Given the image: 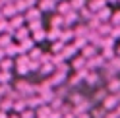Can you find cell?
<instances>
[{"instance_id": "cell-33", "label": "cell", "mask_w": 120, "mask_h": 118, "mask_svg": "<svg viewBox=\"0 0 120 118\" xmlns=\"http://www.w3.org/2000/svg\"><path fill=\"white\" fill-rule=\"evenodd\" d=\"M12 43V35L6 33V35H0V47H8Z\"/></svg>"}, {"instance_id": "cell-5", "label": "cell", "mask_w": 120, "mask_h": 118, "mask_svg": "<svg viewBox=\"0 0 120 118\" xmlns=\"http://www.w3.org/2000/svg\"><path fill=\"white\" fill-rule=\"evenodd\" d=\"M41 10L39 8H37V6H29V8L25 10V21H33V19H41Z\"/></svg>"}, {"instance_id": "cell-11", "label": "cell", "mask_w": 120, "mask_h": 118, "mask_svg": "<svg viewBox=\"0 0 120 118\" xmlns=\"http://www.w3.org/2000/svg\"><path fill=\"white\" fill-rule=\"evenodd\" d=\"M56 8V0H41L39 2V10L41 12H52Z\"/></svg>"}, {"instance_id": "cell-36", "label": "cell", "mask_w": 120, "mask_h": 118, "mask_svg": "<svg viewBox=\"0 0 120 118\" xmlns=\"http://www.w3.org/2000/svg\"><path fill=\"white\" fill-rule=\"evenodd\" d=\"M58 35H60V29H58V27H54L52 31H49V33H47V39H49V41H56V39H58Z\"/></svg>"}, {"instance_id": "cell-21", "label": "cell", "mask_w": 120, "mask_h": 118, "mask_svg": "<svg viewBox=\"0 0 120 118\" xmlns=\"http://www.w3.org/2000/svg\"><path fill=\"white\" fill-rule=\"evenodd\" d=\"M25 107H27V105H25V99H23V97H19V99H16V101L12 103V108L16 110V112H21Z\"/></svg>"}, {"instance_id": "cell-37", "label": "cell", "mask_w": 120, "mask_h": 118, "mask_svg": "<svg viewBox=\"0 0 120 118\" xmlns=\"http://www.w3.org/2000/svg\"><path fill=\"white\" fill-rule=\"evenodd\" d=\"M10 91H12V85H10V83H0V97L8 95Z\"/></svg>"}, {"instance_id": "cell-6", "label": "cell", "mask_w": 120, "mask_h": 118, "mask_svg": "<svg viewBox=\"0 0 120 118\" xmlns=\"http://www.w3.org/2000/svg\"><path fill=\"white\" fill-rule=\"evenodd\" d=\"M107 91L109 93H120V79H118V76L107 79Z\"/></svg>"}, {"instance_id": "cell-47", "label": "cell", "mask_w": 120, "mask_h": 118, "mask_svg": "<svg viewBox=\"0 0 120 118\" xmlns=\"http://www.w3.org/2000/svg\"><path fill=\"white\" fill-rule=\"evenodd\" d=\"M109 2H118V0H107V4H109Z\"/></svg>"}, {"instance_id": "cell-14", "label": "cell", "mask_w": 120, "mask_h": 118, "mask_svg": "<svg viewBox=\"0 0 120 118\" xmlns=\"http://www.w3.org/2000/svg\"><path fill=\"white\" fill-rule=\"evenodd\" d=\"M109 95V91H107V87L105 89H97L95 93H93V97H91V105H95V103H101L105 97Z\"/></svg>"}, {"instance_id": "cell-23", "label": "cell", "mask_w": 120, "mask_h": 118, "mask_svg": "<svg viewBox=\"0 0 120 118\" xmlns=\"http://www.w3.org/2000/svg\"><path fill=\"white\" fill-rule=\"evenodd\" d=\"M45 37H47V33H45L43 29H35V31H31V39H33L35 43H41V41H45Z\"/></svg>"}, {"instance_id": "cell-38", "label": "cell", "mask_w": 120, "mask_h": 118, "mask_svg": "<svg viewBox=\"0 0 120 118\" xmlns=\"http://www.w3.org/2000/svg\"><path fill=\"white\" fill-rule=\"evenodd\" d=\"M39 56H41V48L33 47L31 50H29V58H35V60H39Z\"/></svg>"}, {"instance_id": "cell-42", "label": "cell", "mask_w": 120, "mask_h": 118, "mask_svg": "<svg viewBox=\"0 0 120 118\" xmlns=\"http://www.w3.org/2000/svg\"><path fill=\"white\" fill-rule=\"evenodd\" d=\"M0 118H8V112L6 110H0Z\"/></svg>"}, {"instance_id": "cell-8", "label": "cell", "mask_w": 120, "mask_h": 118, "mask_svg": "<svg viewBox=\"0 0 120 118\" xmlns=\"http://www.w3.org/2000/svg\"><path fill=\"white\" fill-rule=\"evenodd\" d=\"M110 14H112V10L109 8V4H107V6H103L101 10H97V12H95V16L99 18L101 21H110Z\"/></svg>"}, {"instance_id": "cell-24", "label": "cell", "mask_w": 120, "mask_h": 118, "mask_svg": "<svg viewBox=\"0 0 120 118\" xmlns=\"http://www.w3.org/2000/svg\"><path fill=\"white\" fill-rule=\"evenodd\" d=\"M12 68H14V60L10 56H4L0 60V70H12Z\"/></svg>"}, {"instance_id": "cell-27", "label": "cell", "mask_w": 120, "mask_h": 118, "mask_svg": "<svg viewBox=\"0 0 120 118\" xmlns=\"http://www.w3.org/2000/svg\"><path fill=\"white\" fill-rule=\"evenodd\" d=\"M62 105H64V99H62V97H56V95H54V97L50 99V103H49L50 108H58V110H60V107H62Z\"/></svg>"}, {"instance_id": "cell-40", "label": "cell", "mask_w": 120, "mask_h": 118, "mask_svg": "<svg viewBox=\"0 0 120 118\" xmlns=\"http://www.w3.org/2000/svg\"><path fill=\"white\" fill-rule=\"evenodd\" d=\"M62 47H64V43H62V41L54 43V45H52V52H60V50H62Z\"/></svg>"}, {"instance_id": "cell-32", "label": "cell", "mask_w": 120, "mask_h": 118, "mask_svg": "<svg viewBox=\"0 0 120 118\" xmlns=\"http://www.w3.org/2000/svg\"><path fill=\"white\" fill-rule=\"evenodd\" d=\"M74 45H76L78 50H79L81 47H85V45H87V37H74Z\"/></svg>"}, {"instance_id": "cell-34", "label": "cell", "mask_w": 120, "mask_h": 118, "mask_svg": "<svg viewBox=\"0 0 120 118\" xmlns=\"http://www.w3.org/2000/svg\"><path fill=\"white\" fill-rule=\"evenodd\" d=\"M60 25H64V16L62 14H58V16L52 18V27H60Z\"/></svg>"}, {"instance_id": "cell-17", "label": "cell", "mask_w": 120, "mask_h": 118, "mask_svg": "<svg viewBox=\"0 0 120 118\" xmlns=\"http://www.w3.org/2000/svg\"><path fill=\"white\" fill-rule=\"evenodd\" d=\"M72 68H74V70H81V68H85V58L81 56V54H79V56L76 54V56L72 58Z\"/></svg>"}, {"instance_id": "cell-7", "label": "cell", "mask_w": 120, "mask_h": 118, "mask_svg": "<svg viewBox=\"0 0 120 118\" xmlns=\"http://www.w3.org/2000/svg\"><path fill=\"white\" fill-rule=\"evenodd\" d=\"M79 50H81V56L83 58H91V56H95L97 52H99V48H97L95 45H91V43H87V45L81 47Z\"/></svg>"}, {"instance_id": "cell-31", "label": "cell", "mask_w": 120, "mask_h": 118, "mask_svg": "<svg viewBox=\"0 0 120 118\" xmlns=\"http://www.w3.org/2000/svg\"><path fill=\"white\" fill-rule=\"evenodd\" d=\"M18 114H21L19 118H35V110H31L29 107H25L21 112H18Z\"/></svg>"}, {"instance_id": "cell-9", "label": "cell", "mask_w": 120, "mask_h": 118, "mask_svg": "<svg viewBox=\"0 0 120 118\" xmlns=\"http://www.w3.org/2000/svg\"><path fill=\"white\" fill-rule=\"evenodd\" d=\"M29 35H31V31H29V27H23V25H21V27H18L16 31H14V35H12V37H16L18 41H23V39H27Z\"/></svg>"}, {"instance_id": "cell-26", "label": "cell", "mask_w": 120, "mask_h": 118, "mask_svg": "<svg viewBox=\"0 0 120 118\" xmlns=\"http://www.w3.org/2000/svg\"><path fill=\"white\" fill-rule=\"evenodd\" d=\"M91 118H105V114H107V110H105L103 107H95V108H91Z\"/></svg>"}, {"instance_id": "cell-46", "label": "cell", "mask_w": 120, "mask_h": 118, "mask_svg": "<svg viewBox=\"0 0 120 118\" xmlns=\"http://www.w3.org/2000/svg\"><path fill=\"white\" fill-rule=\"evenodd\" d=\"M114 52H116V56H120V47H118V50H114Z\"/></svg>"}, {"instance_id": "cell-30", "label": "cell", "mask_w": 120, "mask_h": 118, "mask_svg": "<svg viewBox=\"0 0 120 118\" xmlns=\"http://www.w3.org/2000/svg\"><path fill=\"white\" fill-rule=\"evenodd\" d=\"M87 4V0H70V6H72V10H79V8H83V6Z\"/></svg>"}, {"instance_id": "cell-22", "label": "cell", "mask_w": 120, "mask_h": 118, "mask_svg": "<svg viewBox=\"0 0 120 118\" xmlns=\"http://www.w3.org/2000/svg\"><path fill=\"white\" fill-rule=\"evenodd\" d=\"M110 29H112V23H109V21H101V25L97 27V31H99L101 35H110Z\"/></svg>"}, {"instance_id": "cell-18", "label": "cell", "mask_w": 120, "mask_h": 118, "mask_svg": "<svg viewBox=\"0 0 120 118\" xmlns=\"http://www.w3.org/2000/svg\"><path fill=\"white\" fill-rule=\"evenodd\" d=\"M58 39L62 41V43H70V41H74V31L72 29H60V35H58Z\"/></svg>"}, {"instance_id": "cell-16", "label": "cell", "mask_w": 120, "mask_h": 118, "mask_svg": "<svg viewBox=\"0 0 120 118\" xmlns=\"http://www.w3.org/2000/svg\"><path fill=\"white\" fill-rule=\"evenodd\" d=\"M39 72L43 74V76H50V74L54 72V64H52L50 60H49V62H41V68H39Z\"/></svg>"}, {"instance_id": "cell-13", "label": "cell", "mask_w": 120, "mask_h": 118, "mask_svg": "<svg viewBox=\"0 0 120 118\" xmlns=\"http://www.w3.org/2000/svg\"><path fill=\"white\" fill-rule=\"evenodd\" d=\"M0 10H2V16H4V18H12L14 14H18L16 8H14V2H8V4L0 6Z\"/></svg>"}, {"instance_id": "cell-49", "label": "cell", "mask_w": 120, "mask_h": 118, "mask_svg": "<svg viewBox=\"0 0 120 118\" xmlns=\"http://www.w3.org/2000/svg\"><path fill=\"white\" fill-rule=\"evenodd\" d=\"M10 2H16V0H10Z\"/></svg>"}, {"instance_id": "cell-29", "label": "cell", "mask_w": 120, "mask_h": 118, "mask_svg": "<svg viewBox=\"0 0 120 118\" xmlns=\"http://www.w3.org/2000/svg\"><path fill=\"white\" fill-rule=\"evenodd\" d=\"M114 54H116L114 52V47H112V48H101V56L105 58V60H110Z\"/></svg>"}, {"instance_id": "cell-20", "label": "cell", "mask_w": 120, "mask_h": 118, "mask_svg": "<svg viewBox=\"0 0 120 118\" xmlns=\"http://www.w3.org/2000/svg\"><path fill=\"white\" fill-rule=\"evenodd\" d=\"M78 14H79V21H87L89 18L93 16V12L89 10L87 6H83V8H79V10H78Z\"/></svg>"}, {"instance_id": "cell-28", "label": "cell", "mask_w": 120, "mask_h": 118, "mask_svg": "<svg viewBox=\"0 0 120 118\" xmlns=\"http://www.w3.org/2000/svg\"><path fill=\"white\" fill-rule=\"evenodd\" d=\"M85 25H87L89 29H97V27L101 25V19H99V18H97L95 14H93V16H91V18L87 19V23H85Z\"/></svg>"}, {"instance_id": "cell-1", "label": "cell", "mask_w": 120, "mask_h": 118, "mask_svg": "<svg viewBox=\"0 0 120 118\" xmlns=\"http://www.w3.org/2000/svg\"><path fill=\"white\" fill-rule=\"evenodd\" d=\"M99 83H101V76L95 70H87L85 77H83V85H87V87H99Z\"/></svg>"}, {"instance_id": "cell-43", "label": "cell", "mask_w": 120, "mask_h": 118, "mask_svg": "<svg viewBox=\"0 0 120 118\" xmlns=\"http://www.w3.org/2000/svg\"><path fill=\"white\" fill-rule=\"evenodd\" d=\"M35 118H49V114H35Z\"/></svg>"}, {"instance_id": "cell-44", "label": "cell", "mask_w": 120, "mask_h": 118, "mask_svg": "<svg viewBox=\"0 0 120 118\" xmlns=\"http://www.w3.org/2000/svg\"><path fill=\"white\" fill-rule=\"evenodd\" d=\"M27 4H29V6H35V4H37V0H27Z\"/></svg>"}, {"instance_id": "cell-15", "label": "cell", "mask_w": 120, "mask_h": 118, "mask_svg": "<svg viewBox=\"0 0 120 118\" xmlns=\"http://www.w3.org/2000/svg\"><path fill=\"white\" fill-rule=\"evenodd\" d=\"M33 47H35V41L31 39V37H27V39L19 41V48H21V52H29Z\"/></svg>"}, {"instance_id": "cell-4", "label": "cell", "mask_w": 120, "mask_h": 118, "mask_svg": "<svg viewBox=\"0 0 120 118\" xmlns=\"http://www.w3.org/2000/svg\"><path fill=\"white\" fill-rule=\"evenodd\" d=\"M60 54L64 56V60H70V58H74V56L78 54V47L74 45V43H72V45H70V43H64L62 50H60Z\"/></svg>"}, {"instance_id": "cell-45", "label": "cell", "mask_w": 120, "mask_h": 118, "mask_svg": "<svg viewBox=\"0 0 120 118\" xmlns=\"http://www.w3.org/2000/svg\"><path fill=\"white\" fill-rule=\"evenodd\" d=\"M8 118H19L18 114H8Z\"/></svg>"}, {"instance_id": "cell-35", "label": "cell", "mask_w": 120, "mask_h": 118, "mask_svg": "<svg viewBox=\"0 0 120 118\" xmlns=\"http://www.w3.org/2000/svg\"><path fill=\"white\" fill-rule=\"evenodd\" d=\"M14 68H16V72L19 74V76H25V74L29 72V68H27V64H16V66H14Z\"/></svg>"}, {"instance_id": "cell-41", "label": "cell", "mask_w": 120, "mask_h": 118, "mask_svg": "<svg viewBox=\"0 0 120 118\" xmlns=\"http://www.w3.org/2000/svg\"><path fill=\"white\" fill-rule=\"evenodd\" d=\"M4 56H6V50H4V47H0V60H2Z\"/></svg>"}, {"instance_id": "cell-39", "label": "cell", "mask_w": 120, "mask_h": 118, "mask_svg": "<svg viewBox=\"0 0 120 118\" xmlns=\"http://www.w3.org/2000/svg\"><path fill=\"white\" fill-rule=\"evenodd\" d=\"M110 23L112 25H120V12H116V14H110Z\"/></svg>"}, {"instance_id": "cell-2", "label": "cell", "mask_w": 120, "mask_h": 118, "mask_svg": "<svg viewBox=\"0 0 120 118\" xmlns=\"http://www.w3.org/2000/svg\"><path fill=\"white\" fill-rule=\"evenodd\" d=\"M101 107H103L105 110H114V108L118 107V95H116V93H109L107 97L101 101Z\"/></svg>"}, {"instance_id": "cell-50", "label": "cell", "mask_w": 120, "mask_h": 118, "mask_svg": "<svg viewBox=\"0 0 120 118\" xmlns=\"http://www.w3.org/2000/svg\"><path fill=\"white\" fill-rule=\"evenodd\" d=\"M118 2H120V0H118Z\"/></svg>"}, {"instance_id": "cell-10", "label": "cell", "mask_w": 120, "mask_h": 118, "mask_svg": "<svg viewBox=\"0 0 120 118\" xmlns=\"http://www.w3.org/2000/svg\"><path fill=\"white\" fill-rule=\"evenodd\" d=\"M58 14H62V16H64V14L66 12H70L72 10V6H70V0H58V2H56V8H54Z\"/></svg>"}, {"instance_id": "cell-25", "label": "cell", "mask_w": 120, "mask_h": 118, "mask_svg": "<svg viewBox=\"0 0 120 118\" xmlns=\"http://www.w3.org/2000/svg\"><path fill=\"white\" fill-rule=\"evenodd\" d=\"M12 81V70H0V83H10Z\"/></svg>"}, {"instance_id": "cell-3", "label": "cell", "mask_w": 120, "mask_h": 118, "mask_svg": "<svg viewBox=\"0 0 120 118\" xmlns=\"http://www.w3.org/2000/svg\"><path fill=\"white\" fill-rule=\"evenodd\" d=\"M66 79H68V74H64V72H58V70H54L49 76V81H50V85L52 87H56V85H60V83H64Z\"/></svg>"}, {"instance_id": "cell-48", "label": "cell", "mask_w": 120, "mask_h": 118, "mask_svg": "<svg viewBox=\"0 0 120 118\" xmlns=\"http://www.w3.org/2000/svg\"><path fill=\"white\" fill-rule=\"evenodd\" d=\"M0 18H4V16H2V10H0Z\"/></svg>"}, {"instance_id": "cell-19", "label": "cell", "mask_w": 120, "mask_h": 118, "mask_svg": "<svg viewBox=\"0 0 120 118\" xmlns=\"http://www.w3.org/2000/svg\"><path fill=\"white\" fill-rule=\"evenodd\" d=\"M87 33H89V27L85 23H79L76 29H74V37H87Z\"/></svg>"}, {"instance_id": "cell-12", "label": "cell", "mask_w": 120, "mask_h": 118, "mask_svg": "<svg viewBox=\"0 0 120 118\" xmlns=\"http://www.w3.org/2000/svg\"><path fill=\"white\" fill-rule=\"evenodd\" d=\"M85 6H87V8L91 10L93 14H95L97 10H101L103 6H107V0H89V2H87Z\"/></svg>"}]
</instances>
